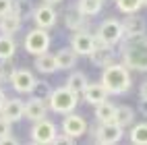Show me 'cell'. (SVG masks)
<instances>
[{"mask_svg": "<svg viewBox=\"0 0 147 145\" xmlns=\"http://www.w3.org/2000/svg\"><path fill=\"white\" fill-rule=\"evenodd\" d=\"M46 112H48L46 102L37 100V98H31L29 102H25V118H29L31 122L46 118Z\"/></svg>", "mask_w": 147, "mask_h": 145, "instance_id": "obj_18", "label": "cell"}, {"mask_svg": "<svg viewBox=\"0 0 147 145\" xmlns=\"http://www.w3.org/2000/svg\"><path fill=\"white\" fill-rule=\"evenodd\" d=\"M77 58H79V54H77L71 48H60V50L56 52V60H58V69H73V66L77 64Z\"/></svg>", "mask_w": 147, "mask_h": 145, "instance_id": "obj_20", "label": "cell"}, {"mask_svg": "<svg viewBox=\"0 0 147 145\" xmlns=\"http://www.w3.org/2000/svg\"><path fill=\"white\" fill-rule=\"evenodd\" d=\"M21 25H23V15L19 11H15V8L11 13H6V15L0 17V31L6 33V35L17 33L19 29H21Z\"/></svg>", "mask_w": 147, "mask_h": 145, "instance_id": "obj_14", "label": "cell"}, {"mask_svg": "<svg viewBox=\"0 0 147 145\" xmlns=\"http://www.w3.org/2000/svg\"><path fill=\"white\" fill-rule=\"evenodd\" d=\"M120 56L126 69L147 73V31L139 35H124L120 42Z\"/></svg>", "mask_w": 147, "mask_h": 145, "instance_id": "obj_1", "label": "cell"}, {"mask_svg": "<svg viewBox=\"0 0 147 145\" xmlns=\"http://www.w3.org/2000/svg\"><path fill=\"white\" fill-rule=\"evenodd\" d=\"M124 37V29H122V23L116 21V19H108L104 21L100 27H97V40L108 44V46H116L120 44Z\"/></svg>", "mask_w": 147, "mask_h": 145, "instance_id": "obj_5", "label": "cell"}, {"mask_svg": "<svg viewBox=\"0 0 147 145\" xmlns=\"http://www.w3.org/2000/svg\"><path fill=\"white\" fill-rule=\"evenodd\" d=\"M2 116H6L11 122H17V120L25 118V102H23L21 98H11V100H6L4 108H2Z\"/></svg>", "mask_w": 147, "mask_h": 145, "instance_id": "obj_16", "label": "cell"}, {"mask_svg": "<svg viewBox=\"0 0 147 145\" xmlns=\"http://www.w3.org/2000/svg\"><path fill=\"white\" fill-rule=\"evenodd\" d=\"M17 52V42L13 40L11 35L2 33L0 35V60H8V58H13Z\"/></svg>", "mask_w": 147, "mask_h": 145, "instance_id": "obj_24", "label": "cell"}, {"mask_svg": "<svg viewBox=\"0 0 147 145\" xmlns=\"http://www.w3.org/2000/svg\"><path fill=\"white\" fill-rule=\"evenodd\" d=\"M31 141L37 143V145H48V143H54L56 137H58V133H56V124L52 120H35L33 122V127H31Z\"/></svg>", "mask_w": 147, "mask_h": 145, "instance_id": "obj_6", "label": "cell"}, {"mask_svg": "<svg viewBox=\"0 0 147 145\" xmlns=\"http://www.w3.org/2000/svg\"><path fill=\"white\" fill-rule=\"evenodd\" d=\"M56 11L52 8V4H40V6H35L33 8V21L37 27H42V29H50L56 25Z\"/></svg>", "mask_w": 147, "mask_h": 145, "instance_id": "obj_12", "label": "cell"}, {"mask_svg": "<svg viewBox=\"0 0 147 145\" xmlns=\"http://www.w3.org/2000/svg\"><path fill=\"white\" fill-rule=\"evenodd\" d=\"M145 4V0H116V6H118V11L131 15V13H137L139 8Z\"/></svg>", "mask_w": 147, "mask_h": 145, "instance_id": "obj_28", "label": "cell"}, {"mask_svg": "<svg viewBox=\"0 0 147 145\" xmlns=\"http://www.w3.org/2000/svg\"><path fill=\"white\" fill-rule=\"evenodd\" d=\"M114 114H116V106L110 104L108 100H104L95 106V118L100 122H114Z\"/></svg>", "mask_w": 147, "mask_h": 145, "instance_id": "obj_21", "label": "cell"}, {"mask_svg": "<svg viewBox=\"0 0 147 145\" xmlns=\"http://www.w3.org/2000/svg\"><path fill=\"white\" fill-rule=\"evenodd\" d=\"M64 25L68 29H73V31H85L87 25H89V21L85 19V15L79 11V6H68L64 11Z\"/></svg>", "mask_w": 147, "mask_h": 145, "instance_id": "obj_13", "label": "cell"}, {"mask_svg": "<svg viewBox=\"0 0 147 145\" xmlns=\"http://www.w3.org/2000/svg\"><path fill=\"white\" fill-rule=\"evenodd\" d=\"M114 122L120 127H131L135 122V110L131 106H116V114H114Z\"/></svg>", "mask_w": 147, "mask_h": 145, "instance_id": "obj_22", "label": "cell"}, {"mask_svg": "<svg viewBox=\"0 0 147 145\" xmlns=\"http://www.w3.org/2000/svg\"><path fill=\"white\" fill-rule=\"evenodd\" d=\"M87 77H85V73H81V71H77V73H73L71 77L66 79V87L71 91H75V93H79V95H83V91H85V87H87Z\"/></svg>", "mask_w": 147, "mask_h": 145, "instance_id": "obj_23", "label": "cell"}, {"mask_svg": "<svg viewBox=\"0 0 147 145\" xmlns=\"http://www.w3.org/2000/svg\"><path fill=\"white\" fill-rule=\"evenodd\" d=\"M77 6L85 17H93L102 11V0H77Z\"/></svg>", "mask_w": 147, "mask_h": 145, "instance_id": "obj_27", "label": "cell"}, {"mask_svg": "<svg viewBox=\"0 0 147 145\" xmlns=\"http://www.w3.org/2000/svg\"><path fill=\"white\" fill-rule=\"evenodd\" d=\"M6 93H4V89H0V114H2V108H4V104H6Z\"/></svg>", "mask_w": 147, "mask_h": 145, "instance_id": "obj_36", "label": "cell"}, {"mask_svg": "<svg viewBox=\"0 0 147 145\" xmlns=\"http://www.w3.org/2000/svg\"><path fill=\"white\" fill-rule=\"evenodd\" d=\"M114 46H108V44H104V42H100L95 37V48H93V52L89 54V58H91V62L95 64V66H102V69H106L108 64H112L114 62V50H112Z\"/></svg>", "mask_w": 147, "mask_h": 145, "instance_id": "obj_10", "label": "cell"}, {"mask_svg": "<svg viewBox=\"0 0 147 145\" xmlns=\"http://www.w3.org/2000/svg\"><path fill=\"white\" fill-rule=\"evenodd\" d=\"M79 104V93L71 91L68 87H58V89L52 91V98H50V108L58 114H68L77 108Z\"/></svg>", "mask_w": 147, "mask_h": 145, "instance_id": "obj_3", "label": "cell"}, {"mask_svg": "<svg viewBox=\"0 0 147 145\" xmlns=\"http://www.w3.org/2000/svg\"><path fill=\"white\" fill-rule=\"evenodd\" d=\"M0 145H19V139H15V137L8 135V137H4L2 141H0Z\"/></svg>", "mask_w": 147, "mask_h": 145, "instance_id": "obj_33", "label": "cell"}, {"mask_svg": "<svg viewBox=\"0 0 147 145\" xmlns=\"http://www.w3.org/2000/svg\"><path fill=\"white\" fill-rule=\"evenodd\" d=\"M15 2H27V0H15Z\"/></svg>", "mask_w": 147, "mask_h": 145, "instance_id": "obj_38", "label": "cell"}, {"mask_svg": "<svg viewBox=\"0 0 147 145\" xmlns=\"http://www.w3.org/2000/svg\"><path fill=\"white\" fill-rule=\"evenodd\" d=\"M139 98L141 100H147V81L141 83V89H139Z\"/></svg>", "mask_w": 147, "mask_h": 145, "instance_id": "obj_35", "label": "cell"}, {"mask_svg": "<svg viewBox=\"0 0 147 145\" xmlns=\"http://www.w3.org/2000/svg\"><path fill=\"white\" fill-rule=\"evenodd\" d=\"M139 112H141L143 118H147V100H141L139 102Z\"/></svg>", "mask_w": 147, "mask_h": 145, "instance_id": "obj_34", "label": "cell"}, {"mask_svg": "<svg viewBox=\"0 0 147 145\" xmlns=\"http://www.w3.org/2000/svg\"><path fill=\"white\" fill-rule=\"evenodd\" d=\"M122 29H124V35H139V33L147 31V23H145V19L141 15L131 13V15H126V19L122 21Z\"/></svg>", "mask_w": 147, "mask_h": 145, "instance_id": "obj_17", "label": "cell"}, {"mask_svg": "<svg viewBox=\"0 0 147 145\" xmlns=\"http://www.w3.org/2000/svg\"><path fill=\"white\" fill-rule=\"evenodd\" d=\"M13 71H15V66H13V58H8V60H0V83L11 81Z\"/></svg>", "mask_w": 147, "mask_h": 145, "instance_id": "obj_29", "label": "cell"}, {"mask_svg": "<svg viewBox=\"0 0 147 145\" xmlns=\"http://www.w3.org/2000/svg\"><path fill=\"white\" fill-rule=\"evenodd\" d=\"M131 143L147 145V122H137L131 129Z\"/></svg>", "mask_w": 147, "mask_h": 145, "instance_id": "obj_26", "label": "cell"}, {"mask_svg": "<svg viewBox=\"0 0 147 145\" xmlns=\"http://www.w3.org/2000/svg\"><path fill=\"white\" fill-rule=\"evenodd\" d=\"M95 135V141L102 143V145H114L122 139V127L116 122H100V127L93 131Z\"/></svg>", "mask_w": 147, "mask_h": 145, "instance_id": "obj_7", "label": "cell"}, {"mask_svg": "<svg viewBox=\"0 0 147 145\" xmlns=\"http://www.w3.org/2000/svg\"><path fill=\"white\" fill-rule=\"evenodd\" d=\"M102 83L112 95H122L131 89V73L126 64H108L102 73Z\"/></svg>", "mask_w": 147, "mask_h": 145, "instance_id": "obj_2", "label": "cell"}, {"mask_svg": "<svg viewBox=\"0 0 147 145\" xmlns=\"http://www.w3.org/2000/svg\"><path fill=\"white\" fill-rule=\"evenodd\" d=\"M50 35H48V29H31V31H27L25 35V52L33 54V56H40L44 52H48V48H50Z\"/></svg>", "mask_w": 147, "mask_h": 145, "instance_id": "obj_4", "label": "cell"}, {"mask_svg": "<svg viewBox=\"0 0 147 145\" xmlns=\"http://www.w3.org/2000/svg\"><path fill=\"white\" fill-rule=\"evenodd\" d=\"M85 131H87V122H85L83 116L73 114V112H68L64 116V120H62V133L71 135V137H75V139H79L81 135H85Z\"/></svg>", "mask_w": 147, "mask_h": 145, "instance_id": "obj_11", "label": "cell"}, {"mask_svg": "<svg viewBox=\"0 0 147 145\" xmlns=\"http://www.w3.org/2000/svg\"><path fill=\"white\" fill-rule=\"evenodd\" d=\"M108 89L104 87V83L100 81V83H87V87H85V91H83V100L87 102V104H93V106H97L100 102H104V100H108Z\"/></svg>", "mask_w": 147, "mask_h": 145, "instance_id": "obj_15", "label": "cell"}, {"mask_svg": "<svg viewBox=\"0 0 147 145\" xmlns=\"http://www.w3.org/2000/svg\"><path fill=\"white\" fill-rule=\"evenodd\" d=\"M71 46L79 56H89L93 52V48H95V37L87 31V29L85 31H75L73 40H71Z\"/></svg>", "mask_w": 147, "mask_h": 145, "instance_id": "obj_9", "label": "cell"}, {"mask_svg": "<svg viewBox=\"0 0 147 145\" xmlns=\"http://www.w3.org/2000/svg\"><path fill=\"white\" fill-rule=\"evenodd\" d=\"M35 69L44 73V75H50V73H56L58 71V60H56V54H40L35 58Z\"/></svg>", "mask_w": 147, "mask_h": 145, "instance_id": "obj_19", "label": "cell"}, {"mask_svg": "<svg viewBox=\"0 0 147 145\" xmlns=\"http://www.w3.org/2000/svg\"><path fill=\"white\" fill-rule=\"evenodd\" d=\"M52 85L48 83V81H35L33 85V89H31V98H37V100H42V102H50L52 98Z\"/></svg>", "mask_w": 147, "mask_h": 145, "instance_id": "obj_25", "label": "cell"}, {"mask_svg": "<svg viewBox=\"0 0 147 145\" xmlns=\"http://www.w3.org/2000/svg\"><path fill=\"white\" fill-rule=\"evenodd\" d=\"M35 81L37 79L33 77L31 71H27V69H15L8 83H11V87H13L15 91H19V93H31Z\"/></svg>", "mask_w": 147, "mask_h": 145, "instance_id": "obj_8", "label": "cell"}, {"mask_svg": "<svg viewBox=\"0 0 147 145\" xmlns=\"http://www.w3.org/2000/svg\"><path fill=\"white\" fill-rule=\"evenodd\" d=\"M145 4H147V0H145Z\"/></svg>", "mask_w": 147, "mask_h": 145, "instance_id": "obj_39", "label": "cell"}, {"mask_svg": "<svg viewBox=\"0 0 147 145\" xmlns=\"http://www.w3.org/2000/svg\"><path fill=\"white\" fill-rule=\"evenodd\" d=\"M54 143H68V145H73V143H75V137H71V135L62 133L60 137H56V141H54Z\"/></svg>", "mask_w": 147, "mask_h": 145, "instance_id": "obj_32", "label": "cell"}, {"mask_svg": "<svg viewBox=\"0 0 147 145\" xmlns=\"http://www.w3.org/2000/svg\"><path fill=\"white\" fill-rule=\"evenodd\" d=\"M11 120L6 118V116H2L0 114V141H2L4 137H8V135H11Z\"/></svg>", "mask_w": 147, "mask_h": 145, "instance_id": "obj_30", "label": "cell"}, {"mask_svg": "<svg viewBox=\"0 0 147 145\" xmlns=\"http://www.w3.org/2000/svg\"><path fill=\"white\" fill-rule=\"evenodd\" d=\"M13 6H15V0H0V17L6 15V13H11Z\"/></svg>", "mask_w": 147, "mask_h": 145, "instance_id": "obj_31", "label": "cell"}, {"mask_svg": "<svg viewBox=\"0 0 147 145\" xmlns=\"http://www.w3.org/2000/svg\"><path fill=\"white\" fill-rule=\"evenodd\" d=\"M44 2H48V4H58V2H62V0H44Z\"/></svg>", "mask_w": 147, "mask_h": 145, "instance_id": "obj_37", "label": "cell"}]
</instances>
